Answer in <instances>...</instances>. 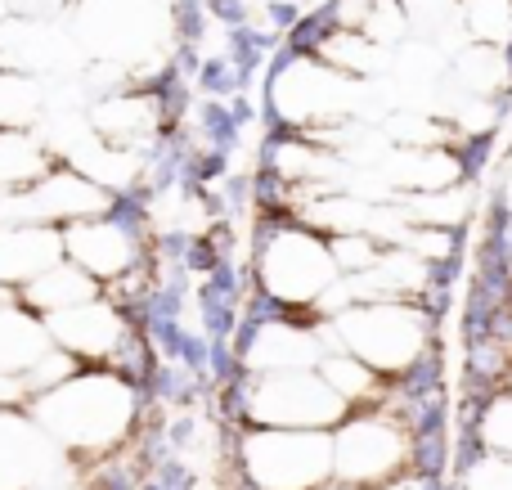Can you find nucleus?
Returning a JSON list of instances; mask_svg holds the SVG:
<instances>
[{
  "instance_id": "19",
  "label": "nucleus",
  "mask_w": 512,
  "mask_h": 490,
  "mask_svg": "<svg viewBox=\"0 0 512 490\" xmlns=\"http://www.w3.org/2000/svg\"><path fill=\"white\" fill-rule=\"evenodd\" d=\"M194 86H198V99H234L239 90H248V81L239 77V68L225 54H203L194 72Z\"/></svg>"
},
{
  "instance_id": "25",
  "label": "nucleus",
  "mask_w": 512,
  "mask_h": 490,
  "mask_svg": "<svg viewBox=\"0 0 512 490\" xmlns=\"http://www.w3.org/2000/svg\"><path fill=\"white\" fill-rule=\"evenodd\" d=\"M319 490H369V486H360V482H342V477H328Z\"/></svg>"
},
{
  "instance_id": "8",
  "label": "nucleus",
  "mask_w": 512,
  "mask_h": 490,
  "mask_svg": "<svg viewBox=\"0 0 512 490\" xmlns=\"http://www.w3.org/2000/svg\"><path fill=\"white\" fill-rule=\"evenodd\" d=\"M41 320H45V329H50L54 347H63L68 356H77V365H99V369H108L117 342H122L126 329H131V320H126L104 293H99L95 302L68 306V311L41 315Z\"/></svg>"
},
{
  "instance_id": "15",
  "label": "nucleus",
  "mask_w": 512,
  "mask_h": 490,
  "mask_svg": "<svg viewBox=\"0 0 512 490\" xmlns=\"http://www.w3.org/2000/svg\"><path fill=\"white\" fill-rule=\"evenodd\" d=\"M54 162L59 153L36 131H0V189H32Z\"/></svg>"
},
{
  "instance_id": "11",
  "label": "nucleus",
  "mask_w": 512,
  "mask_h": 490,
  "mask_svg": "<svg viewBox=\"0 0 512 490\" xmlns=\"http://www.w3.org/2000/svg\"><path fill=\"white\" fill-rule=\"evenodd\" d=\"M50 329L36 311H27L18 288L0 284V369L9 374H27L36 360L50 351Z\"/></svg>"
},
{
  "instance_id": "23",
  "label": "nucleus",
  "mask_w": 512,
  "mask_h": 490,
  "mask_svg": "<svg viewBox=\"0 0 512 490\" xmlns=\"http://www.w3.org/2000/svg\"><path fill=\"white\" fill-rule=\"evenodd\" d=\"M9 5H14V14H23V18H45V14H59V9L77 5V0H9Z\"/></svg>"
},
{
  "instance_id": "14",
  "label": "nucleus",
  "mask_w": 512,
  "mask_h": 490,
  "mask_svg": "<svg viewBox=\"0 0 512 490\" xmlns=\"http://www.w3.org/2000/svg\"><path fill=\"white\" fill-rule=\"evenodd\" d=\"M319 378H324L328 387H333L337 396H342L351 410H378L382 405V392H387V378L378 374V369H369L360 356H351V351L333 347L319 356Z\"/></svg>"
},
{
  "instance_id": "4",
  "label": "nucleus",
  "mask_w": 512,
  "mask_h": 490,
  "mask_svg": "<svg viewBox=\"0 0 512 490\" xmlns=\"http://www.w3.org/2000/svg\"><path fill=\"white\" fill-rule=\"evenodd\" d=\"M234 459L252 490H319L333 477V432L324 428H243Z\"/></svg>"
},
{
  "instance_id": "21",
  "label": "nucleus",
  "mask_w": 512,
  "mask_h": 490,
  "mask_svg": "<svg viewBox=\"0 0 512 490\" xmlns=\"http://www.w3.org/2000/svg\"><path fill=\"white\" fill-rule=\"evenodd\" d=\"M463 490H512V459L486 450L463 468Z\"/></svg>"
},
{
  "instance_id": "16",
  "label": "nucleus",
  "mask_w": 512,
  "mask_h": 490,
  "mask_svg": "<svg viewBox=\"0 0 512 490\" xmlns=\"http://www.w3.org/2000/svg\"><path fill=\"white\" fill-rule=\"evenodd\" d=\"M45 108V90L32 72L0 68V131H32Z\"/></svg>"
},
{
  "instance_id": "2",
  "label": "nucleus",
  "mask_w": 512,
  "mask_h": 490,
  "mask_svg": "<svg viewBox=\"0 0 512 490\" xmlns=\"http://www.w3.org/2000/svg\"><path fill=\"white\" fill-rule=\"evenodd\" d=\"M319 338H324V351L342 347L369 369H378L382 378H391L441 342V324L418 302H355L328 315Z\"/></svg>"
},
{
  "instance_id": "17",
  "label": "nucleus",
  "mask_w": 512,
  "mask_h": 490,
  "mask_svg": "<svg viewBox=\"0 0 512 490\" xmlns=\"http://www.w3.org/2000/svg\"><path fill=\"white\" fill-rule=\"evenodd\" d=\"M459 18L468 45H495L504 50L512 41V0H459Z\"/></svg>"
},
{
  "instance_id": "18",
  "label": "nucleus",
  "mask_w": 512,
  "mask_h": 490,
  "mask_svg": "<svg viewBox=\"0 0 512 490\" xmlns=\"http://www.w3.org/2000/svg\"><path fill=\"white\" fill-rule=\"evenodd\" d=\"M477 432H481V446L486 450L512 459V387H499L486 401V410H481V419H477Z\"/></svg>"
},
{
  "instance_id": "20",
  "label": "nucleus",
  "mask_w": 512,
  "mask_h": 490,
  "mask_svg": "<svg viewBox=\"0 0 512 490\" xmlns=\"http://www.w3.org/2000/svg\"><path fill=\"white\" fill-rule=\"evenodd\" d=\"M328 248H333V261L342 275H364V270H373L382 261L387 243H378L373 234H333Z\"/></svg>"
},
{
  "instance_id": "26",
  "label": "nucleus",
  "mask_w": 512,
  "mask_h": 490,
  "mask_svg": "<svg viewBox=\"0 0 512 490\" xmlns=\"http://www.w3.org/2000/svg\"><path fill=\"white\" fill-rule=\"evenodd\" d=\"M504 387H512V365H508V383H504Z\"/></svg>"
},
{
  "instance_id": "1",
  "label": "nucleus",
  "mask_w": 512,
  "mask_h": 490,
  "mask_svg": "<svg viewBox=\"0 0 512 490\" xmlns=\"http://www.w3.org/2000/svg\"><path fill=\"white\" fill-rule=\"evenodd\" d=\"M27 414L36 419V428L50 441L77 450V455H113L140 432L144 423V392L131 387L126 378H117L113 369L81 365L68 383H59L54 392L36 396L27 405Z\"/></svg>"
},
{
  "instance_id": "9",
  "label": "nucleus",
  "mask_w": 512,
  "mask_h": 490,
  "mask_svg": "<svg viewBox=\"0 0 512 490\" xmlns=\"http://www.w3.org/2000/svg\"><path fill=\"white\" fill-rule=\"evenodd\" d=\"M63 257L77 261L99 284H113L117 275H126L131 266H140V261L149 257V243L117 230L108 216H90V221L63 225Z\"/></svg>"
},
{
  "instance_id": "22",
  "label": "nucleus",
  "mask_w": 512,
  "mask_h": 490,
  "mask_svg": "<svg viewBox=\"0 0 512 490\" xmlns=\"http://www.w3.org/2000/svg\"><path fill=\"white\" fill-rule=\"evenodd\" d=\"M207 18H212V23H221V32L252 27V5H248V0H207Z\"/></svg>"
},
{
  "instance_id": "12",
  "label": "nucleus",
  "mask_w": 512,
  "mask_h": 490,
  "mask_svg": "<svg viewBox=\"0 0 512 490\" xmlns=\"http://www.w3.org/2000/svg\"><path fill=\"white\" fill-rule=\"evenodd\" d=\"M45 432L27 410H0V490H27L45 455Z\"/></svg>"
},
{
  "instance_id": "13",
  "label": "nucleus",
  "mask_w": 512,
  "mask_h": 490,
  "mask_svg": "<svg viewBox=\"0 0 512 490\" xmlns=\"http://www.w3.org/2000/svg\"><path fill=\"white\" fill-rule=\"evenodd\" d=\"M99 293H104V284H99L95 275H86V270H81L77 261H68V257H63L59 266L41 270L32 284L18 288L23 306L27 311H36V315H54V311H68V306L95 302Z\"/></svg>"
},
{
  "instance_id": "24",
  "label": "nucleus",
  "mask_w": 512,
  "mask_h": 490,
  "mask_svg": "<svg viewBox=\"0 0 512 490\" xmlns=\"http://www.w3.org/2000/svg\"><path fill=\"white\" fill-rule=\"evenodd\" d=\"M495 198H499V203H504V207H508V212H512V158H508V171H504V180H499Z\"/></svg>"
},
{
  "instance_id": "7",
  "label": "nucleus",
  "mask_w": 512,
  "mask_h": 490,
  "mask_svg": "<svg viewBox=\"0 0 512 490\" xmlns=\"http://www.w3.org/2000/svg\"><path fill=\"white\" fill-rule=\"evenodd\" d=\"M104 207H108V189L59 158L32 189L14 194V225H54V230H63V225L104 216Z\"/></svg>"
},
{
  "instance_id": "10",
  "label": "nucleus",
  "mask_w": 512,
  "mask_h": 490,
  "mask_svg": "<svg viewBox=\"0 0 512 490\" xmlns=\"http://www.w3.org/2000/svg\"><path fill=\"white\" fill-rule=\"evenodd\" d=\"M63 261V230L54 225H0V284L23 288Z\"/></svg>"
},
{
  "instance_id": "5",
  "label": "nucleus",
  "mask_w": 512,
  "mask_h": 490,
  "mask_svg": "<svg viewBox=\"0 0 512 490\" xmlns=\"http://www.w3.org/2000/svg\"><path fill=\"white\" fill-rule=\"evenodd\" d=\"M351 405L319 378V369H248V423L252 428H324L333 432Z\"/></svg>"
},
{
  "instance_id": "3",
  "label": "nucleus",
  "mask_w": 512,
  "mask_h": 490,
  "mask_svg": "<svg viewBox=\"0 0 512 490\" xmlns=\"http://www.w3.org/2000/svg\"><path fill=\"white\" fill-rule=\"evenodd\" d=\"M248 266L256 284L292 306H315L342 279L333 248H328V234L306 221H279V216H256L252 221Z\"/></svg>"
},
{
  "instance_id": "6",
  "label": "nucleus",
  "mask_w": 512,
  "mask_h": 490,
  "mask_svg": "<svg viewBox=\"0 0 512 490\" xmlns=\"http://www.w3.org/2000/svg\"><path fill=\"white\" fill-rule=\"evenodd\" d=\"M409 473V428L387 410H351L333 428V477L382 486Z\"/></svg>"
}]
</instances>
